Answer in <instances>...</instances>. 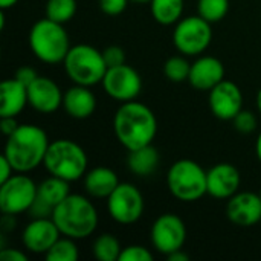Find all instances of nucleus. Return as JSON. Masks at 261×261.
Segmentation results:
<instances>
[{
  "label": "nucleus",
  "instance_id": "1",
  "mask_svg": "<svg viewBox=\"0 0 261 261\" xmlns=\"http://www.w3.org/2000/svg\"><path fill=\"white\" fill-rule=\"evenodd\" d=\"M113 130L118 142L128 151H133L153 144L158 133V119L145 104L136 99L127 101L115 113Z\"/></svg>",
  "mask_w": 261,
  "mask_h": 261
},
{
  "label": "nucleus",
  "instance_id": "2",
  "mask_svg": "<svg viewBox=\"0 0 261 261\" xmlns=\"http://www.w3.org/2000/svg\"><path fill=\"white\" fill-rule=\"evenodd\" d=\"M49 144V138L41 127L21 124L6 138L3 156L15 173H29L43 165Z\"/></svg>",
  "mask_w": 261,
  "mask_h": 261
},
{
  "label": "nucleus",
  "instance_id": "3",
  "mask_svg": "<svg viewBox=\"0 0 261 261\" xmlns=\"http://www.w3.org/2000/svg\"><path fill=\"white\" fill-rule=\"evenodd\" d=\"M61 236L81 240L92 236L98 226V213L95 205L83 194H69L52 214Z\"/></svg>",
  "mask_w": 261,
  "mask_h": 261
},
{
  "label": "nucleus",
  "instance_id": "4",
  "mask_svg": "<svg viewBox=\"0 0 261 261\" xmlns=\"http://www.w3.org/2000/svg\"><path fill=\"white\" fill-rule=\"evenodd\" d=\"M43 165L50 176L75 182L86 176L89 159L80 144L70 139H57L49 144Z\"/></svg>",
  "mask_w": 261,
  "mask_h": 261
},
{
  "label": "nucleus",
  "instance_id": "5",
  "mask_svg": "<svg viewBox=\"0 0 261 261\" xmlns=\"http://www.w3.org/2000/svg\"><path fill=\"white\" fill-rule=\"evenodd\" d=\"M29 47L40 61L46 64H58L64 61L72 46L63 24L44 17L35 21L31 28Z\"/></svg>",
  "mask_w": 261,
  "mask_h": 261
},
{
  "label": "nucleus",
  "instance_id": "6",
  "mask_svg": "<svg viewBox=\"0 0 261 261\" xmlns=\"http://www.w3.org/2000/svg\"><path fill=\"white\" fill-rule=\"evenodd\" d=\"M208 171L196 161H176L167 173V187L173 197L180 202H197L208 194Z\"/></svg>",
  "mask_w": 261,
  "mask_h": 261
},
{
  "label": "nucleus",
  "instance_id": "7",
  "mask_svg": "<svg viewBox=\"0 0 261 261\" xmlns=\"http://www.w3.org/2000/svg\"><path fill=\"white\" fill-rule=\"evenodd\" d=\"M64 70L73 84L92 87L102 83L107 72V64L96 47L90 44H75L69 49L64 61Z\"/></svg>",
  "mask_w": 261,
  "mask_h": 261
},
{
  "label": "nucleus",
  "instance_id": "8",
  "mask_svg": "<svg viewBox=\"0 0 261 261\" xmlns=\"http://www.w3.org/2000/svg\"><path fill=\"white\" fill-rule=\"evenodd\" d=\"M213 40L211 23L199 14L180 18L173 31V43L176 49L188 57L203 54Z\"/></svg>",
  "mask_w": 261,
  "mask_h": 261
},
{
  "label": "nucleus",
  "instance_id": "9",
  "mask_svg": "<svg viewBox=\"0 0 261 261\" xmlns=\"http://www.w3.org/2000/svg\"><path fill=\"white\" fill-rule=\"evenodd\" d=\"M38 185L26 176V173H15L6 182L0 184V210L8 216H18L29 211L35 197Z\"/></svg>",
  "mask_w": 261,
  "mask_h": 261
},
{
  "label": "nucleus",
  "instance_id": "10",
  "mask_svg": "<svg viewBox=\"0 0 261 261\" xmlns=\"http://www.w3.org/2000/svg\"><path fill=\"white\" fill-rule=\"evenodd\" d=\"M145 202L142 193L128 182L119 184L107 197V211L119 225L136 223L144 213Z\"/></svg>",
  "mask_w": 261,
  "mask_h": 261
},
{
  "label": "nucleus",
  "instance_id": "11",
  "mask_svg": "<svg viewBox=\"0 0 261 261\" xmlns=\"http://www.w3.org/2000/svg\"><path fill=\"white\" fill-rule=\"evenodd\" d=\"M150 237L151 245L158 252L170 255L182 249L187 242L185 222L176 214H162L154 220Z\"/></svg>",
  "mask_w": 261,
  "mask_h": 261
},
{
  "label": "nucleus",
  "instance_id": "12",
  "mask_svg": "<svg viewBox=\"0 0 261 261\" xmlns=\"http://www.w3.org/2000/svg\"><path fill=\"white\" fill-rule=\"evenodd\" d=\"M101 84L104 92L119 102L135 101L142 90L141 75L125 63L109 67Z\"/></svg>",
  "mask_w": 261,
  "mask_h": 261
},
{
  "label": "nucleus",
  "instance_id": "13",
  "mask_svg": "<svg viewBox=\"0 0 261 261\" xmlns=\"http://www.w3.org/2000/svg\"><path fill=\"white\" fill-rule=\"evenodd\" d=\"M70 194L69 182L55 176L47 177L38 185L37 197L29 208V216L32 219H49L54 210Z\"/></svg>",
  "mask_w": 261,
  "mask_h": 261
},
{
  "label": "nucleus",
  "instance_id": "14",
  "mask_svg": "<svg viewBox=\"0 0 261 261\" xmlns=\"http://www.w3.org/2000/svg\"><path fill=\"white\" fill-rule=\"evenodd\" d=\"M210 109L222 121H232L243 110V93L240 87L228 80L220 81L210 90Z\"/></svg>",
  "mask_w": 261,
  "mask_h": 261
},
{
  "label": "nucleus",
  "instance_id": "15",
  "mask_svg": "<svg viewBox=\"0 0 261 261\" xmlns=\"http://www.w3.org/2000/svg\"><path fill=\"white\" fill-rule=\"evenodd\" d=\"M226 216L231 223L240 228H251L261 222L260 194L245 191L228 199Z\"/></svg>",
  "mask_w": 261,
  "mask_h": 261
},
{
  "label": "nucleus",
  "instance_id": "16",
  "mask_svg": "<svg viewBox=\"0 0 261 261\" xmlns=\"http://www.w3.org/2000/svg\"><path fill=\"white\" fill-rule=\"evenodd\" d=\"M61 232L52 217L49 219H32L23 229L21 242L24 248L32 254H44L55 245Z\"/></svg>",
  "mask_w": 261,
  "mask_h": 261
},
{
  "label": "nucleus",
  "instance_id": "17",
  "mask_svg": "<svg viewBox=\"0 0 261 261\" xmlns=\"http://www.w3.org/2000/svg\"><path fill=\"white\" fill-rule=\"evenodd\" d=\"M63 95L58 84L47 76H37V80L28 86L29 106L44 115L57 112L63 106Z\"/></svg>",
  "mask_w": 261,
  "mask_h": 261
},
{
  "label": "nucleus",
  "instance_id": "18",
  "mask_svg": "<svg viewBox=\"0 0 261 261\" xmlns=\"http://www.w3.org/2000/svg\"><path fill=\"white\" fill-rule=\"evenodd\" d=\"M208 194L214 199H231L239 193L242 177L239 170L228 162L216 164L208 170Z\"/></svg>",
  "mask_w": 261,
  "mask_h": 261
},
{
  "label": "nucleus",
  "instance_id": "19",
  "mask_svg": "<svg viewBox=\"0 0 261 261\" xmlns=\"http://www.w3.org/2000/svg\"><path fill=\"white\" fill-rule=\"evenodd\" d=\"M225 80V66L216 57H200L191 64L188 81L197 90H211Z\"/></svg>",
  "mask_w": 261,
  "mask_h": 261
},
{
  "label": "nucleus",
  "instance_id": "20",
  "mask_svg": "<svg viewBox=\"0 0 261 261\" xmlns=\"http://www.w3.org/2000/svg\"><path fill=\"white\" fill-rule=\"evenodd\" d=\"M63 109L73 119H87L96 110V98L87 86L75 84L64 92Z\"/></svg>",
  "mask_w": 261,
  "mask_h": 261
},
{
  "label": "nucleus",
  "instance_id": "21",
  "mask_svg": "<svg viewBox=\"0 0 261 261\" xmlns=\"http://www.w3.org/2000/svg\"><path fill=\"white\" fill-rule=\"evenodd\" d=\"M28 87L15 78L5 80L0 84V118L17 116L28 106Z\"/></svg>",
  "mask_w": 261,
  "mask_h": 261
},
{
  "label": "nucleus",
  "instance_id": "22",
  "mask_svg": "<svg viewBox=\"0 0 261 261\" xmlns=\"http://www.w3.org/2000/svg\"><path fill=\"white\" fill-rule=\"evenodd\" d=\"M119 184L118 174L107 167H96L84 176V188L87 194L96 199H107Z\"/></svg>",
  "mask_w": 261,
  "mask_h": 261
},
{
  "label": "nucleus",
  "instance_id": "23",
  "mask_svg": "<svg viewBox=\"0 0 261 261\" xmlns=\"http://www.w3.org/2000/svg\"><path fill=\"white\" fill-rule=\"evenodd\" d=\"M161 156L158 153V150L153 147V144L136 148L133 151H128V159H127V165L128 170L136 174V176H150L159 165Z\"/></svg>",
  "mask_w": 261,
  "mask_h": 261
},
{
  "label": "nucleus",
  "instance_id": "24",
  "mask_svg": "<svg viewBox=\"0 0 261 261\" xmlns=\"http://www.w3.org/2000/svg\"><path fill=\"white\" fill-rule=\"evenodd\" d=\"M150 9L153 18L164 26L174 24L184 14V0H151Z\"/></svg>",
  "mask_w": 261,
  "mask_h": 261
},
{
  "label": "nucleus",
  "instance_id": "25",
  "mask_svg": "<svg viewBox=\"0 0 261 261\" xmlns=\"http://www.w3.org/2000/svg\"><path fill=\"white\" fill-rule=\"evenodd\" d=\"M92 252L93 257L99 261H119L122 248L113 234H101L95 239Z\"/></svg>",
  "mask_w": 261,
  "mask_h": 261
},
{
  "label": "nucleus",
  "instance_id": "26",
  "mask_svg": "<svg viewBox=\"0 0 261 261\" xmlns=\"http://www.w3.org/2000/svg\"><path fill=\"white\" fill-rule=\"evenodd\" d=\"M44 14L47 18L64 24L76 14V0H47Z\"/></svg>",
  "mask_w": 261,
  "mask_h": 261
},
{
  "label": "nucleus",
  "instance_id": "27",
  "mask_svg": "<svg viewBox=\"0 0 261 261\" xmlns=\"http://www.w3.org/2000/svg\"><path fill=\"white\" fill-rule=\"evenodd\" d=\"M80 258L78 246L73 239H58L55 245L46 252L47 261H76Z\"/></svg>",
  "mask_w": 261,
  "mask_h": 261
},
{
  "label": "nucleus",
  "instance_id": "28",
  "mask_svg": "<svg viewBox=\"0 0 261 261\" xmlns=\"http://www.w3.org/2000/svg\"><path fill=\"white\" fill-rule=\"evenodd\" d=\"M229 0H199L197 14L210 23H217L226 17Z\"/></svg>",
  "mask_w": 261,
  "mask_h": 261
},
{
  "label": "nucleus",
  "instance_id": "29",
  "mask_svg": "<svg viewBox=\"0 0 261 261\" xmlns=\"http://www.w3.org/2000/svg\"><path fill=\"white\" fill-rule=\"evenodd\" d=\"M191 70V64L184 57H171L164 64V73L167 80L171 83H184L188 81Z\"/></svg>",
  "mask_w": 261,
  "mask_h": 261
},
{
  "label": "nucleus",
  "instance_id": "30",
  "mask_svg": "<svg viewBox=\"0 0 261 261\" xmlns=\"http://www.w3.org/2000/svg\"><path fill=\"white\" fill-rule=\"evenodd\" d=\"M237 132L249 135L257 128V118L251 110H240L239 115L232 119Z\"/></svg>",
  "mask_w": 261,
  "mask_h": 261
},
{
  "label": "nucleus",
  "instance_id": "31",
  "mask_svg": "<svg viewBox=\"0 0 261 261\" xmlns=\"http://www.w3.org/2000/svg\"><path fill=\"white\" fill-rule=\"evenodd\" d=\"M153 254L141 245H130L127 248H122L119 261H151Z\"/></svg>",
  "mask_w": 261,
  "mask_h": 261
},
{
  "label": "nucleus",
  "instance_id": "32",
  "mask_svg": "<svg viewBox=\"0 0 261 261\" xmlns=\"http://www.w3.org/2000/svg\"><path fill=\"white\" fill-rule=\"evenodd\" d=\"M102 57L106 60L107 67L121 66L125 63V52L119 46H109L102 50Z\"/></svg>",
  "mask_w": 261,
  "mask_h": 261
},
{
  "label": "nucleus",
  "instance_id": "33",
  "mask_svg": "<svg viewBox=\"0 0 261 261\" xmlns=\"http://www.w3.org/2000/svg\"><path fill=\"white\" fill-rule=\"evenodd\" d=\"M130 0H98L101 11L107 15H119L125 11Z\"/></svg>",
  "mask_w": 261,
  "mask_h": 261
},
{
  "label": "nucleus",
  "instance_id": "34",
  "mask_svg": "<svg viewBox=\"0 0 261 261\" xmlns=\"http://www.w3.org/2000/svg\"><path fill=\"white\" fill-rule=\"evenodd\" d=\"M37 76H38V75H37L35 69H32V67H29V66H21V67L17 69L14 78L28 87V86H31V84L37 80Z\"/></svg>",
  "mask_w": 261,
  "mask_h": 261
},
{
  "label": "nucleus",
  "instance_id": "35",
  "mask_svg": "<svg viewBox=\"0 0 261 261\" xmlns=\"http://www.w3.org/2000/svg\"><path fill=\"white\" fill-rule=\"evenodd\" d=\"M0 260L2 261H28V255L21 252L20 249L12 248H3L0 251Z\"/></svg>",
  "mask_w": 261,
  "mask_h": 261
},
{
  "label": "nucleus",
  "instance_id": "36",
  "mask_svg": "<svg viewBox=\"0 0 261 261\" xmlns=\"http://www.w3.org/2000/svg\"><path fill=\"white\" fill-rule=\"evenodd\" d=\"M20 124L15 121V118L14 116H2L0 118V130H2V133L8 138L9 135H12L15 130H17V127H18Z\"/></svg>",
  "mask_w": 261,
  "mask_h": 261
},
{
  "label": "nucleus",
  "instance_id": "37",
  "mask_svg": "<svg viewBox=\"0 0 261 261\" xmlns=\"http://www.w3.org/2000/svg\"><path fill=\"white\" fill-rule=\"evenodd\" d=\"M12 174H15L12 165L9 164V161H8L6 158L2 154V158H0V184L6 182L9 177H12Z\"/></svg>",
  "mask_w": 261,
  "mask_h": 261
},
{
  "label": "nucleus",
  "instance_id": "38",
  "mask_svg": "<svg viewBox=\"0 0 261 261\" xmlns=\"http://www.w3.org/2000/svg\"><path fill=\"white\" fill-rule=\"evenodd\" d=\"M167 258L170 261H188L190 260V257L182 251V249H179V251H176V252H173V254H170V255H167Z\"/></svg>",
  "mask_w": 261,
  "mask_h": 261
},
{
  "label": "nucleus",
  "instance_id": "39",
  "mask_svg": "<svg viewBox=\"0 0 261 261\" xmlns=\"http://www.w3.org/2000/svg\"><path fill=\"white\" fill-rule=\"evenodd\" d=\"M17 2H18V0H0V9L6 11V9H9V8H12V6H15Z\"/></svg>",
  "mask_w": 261,
  "mask_h": 261
},
{
  "label": "nucleus",
  "instance_id": "40",
  "mask_svg": "<svg viewBox=\"0 0 261 261\" xmlns=\"http://www.w3.org/2000/svg\"><path fill=\"white\" fill-rule=\"evenodd\" d=\"M255 153H257V158L261 162V130L258 133V138H257V142H255Z\"/></svg>",
  "mask_w": 261,
  "mask_h": 261
},
{
  "label": "nucleus",
  "instance_id": "41",
  "mask_svg": "<svg viewBox=\"0 0 261 261\" xmlns=\"http://www.w3.org/2000/svg\"><path fill=\"white\" fill-rule=\"evenodd\" d=\"M257 110H258V113L261 115V89L258 90V93H257Z\"/></svg>",
  "mask_w": 261,
  "mask_h": 261
},
{
  "label": "nucleus",
  "instance_id": "42",
  "mask_svg": "<svg viewBox=\"0 0 261 261\" xmlns=\"http://www.w3.org/2000/svg\"><path fill=\"white\" fill-rule=\"evenodd\" d=\"M130 2H136V3H150L151 0H130Z\"/></svg>",
  "mask_w": 261,
  "mask_h": 261
},
{
  "label": "nucleus",
  "instance_id": "43",
  "mask_svg": "<svg viewBox=\"0 0 261 261\" xmlns=\"http://www.w3.org/2000/svg\"><path fill=\"white\" fill-rule=\"evenodd\" d=\"M258 194H260V197H261V190H260V193H258Z\"/></svg>",
  "mask_w": 261,
  "mask_h": 261
}]
</instances>
